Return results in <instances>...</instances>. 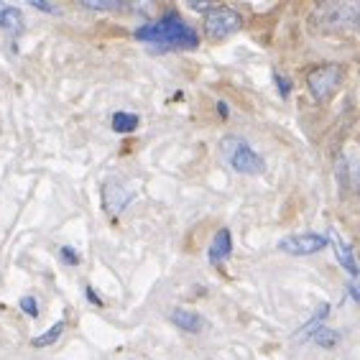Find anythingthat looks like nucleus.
Instances as JSON below:
<instances>
[{
	"instance_id": "1",
	"label": "nucleus",
	"mask_w": 360,
	"mask_h": 360,
	"mask_svg": "<svg viewBox=\"0 0 360 360\" xmlns=\"http://www.w3.org/2000/svg\"><path fill=\"white\" fill-rule=\"evenodd\" d=\"M138 41L159 46V49H197L199 36L197 31L187 26L177 11H166L159 21L143 23L133 31Z\"/></svg>"
},
{
	"instance_id": "2",
	"label": "nucleus",
	"mask_w": 360,
	"mask_h": 360,
	"mask_svg": "<svg viewBox=\"0 0 360 360\" xmlns=\"http://www.w3.org/2000/svg\"><path fill=\"white\" fill-rule=\"evenodd\" d=\"M342 77L345 72L340 64H322V67H314L307 77V87H309V95L317 102H330L335 95H338L340 85H342Z\"/></svg>"
},
{
	"instance_id": "3",
	"label": "nucleus",
	"mask_w": 360,
	"mask_h": 360,
	"mask_svg": "<svg viewBox=\"0 0 360 360\" xmlns=\"http://www.w3.org/2000/svg\"><path fill=\"white\" fill-rule=\"evenodd\" d=\"M243 26V15L230 6H212L205 15V36L210 41H222Z\"/></svg>"
},
{
	"instance_id": "4",
	"label": "nucleus",
	"mask_w": 360,
	"mask_h": 360,
	"mask_svg": "<svg viewBox=\"0 0 360 360\" xmlns=\"http://www.w3.org/2000/svg\"><path fill=\"white\" fill-rule=\"evenodd\" d=\"M222 151H225L227 161H230V166H233L238 174H261L263 171V159L258 154H255L251 146H248L243 138H225V143H222Z\"/></svg>"
},
{
	"instance_id": "5",
	"label": "nucleus",
	"mask_w": 360,
	"mask_h": 360,
	"mask_svg": "<svg viewBox=\"0 0 360 360\" xmlns=\"http://www.w3.org/2000/svg\"><path fill=\"white\" fill-rule=\"evenodd\" d=\"M327 248V235L319 233H302V235H289L279 243V251L289 255H312L319 253Z\"/></svg>"
},
{
	"instance_id": "6",
	"label": "nucleus",
	"mask_w": 360,
	"mask_h": 360,
	"mask_svg": "<svg viewBox=\"0 0 360 360\" xmlns=\"http://www.w3.org/2000/svg\"><path fill=\"white\" fill-rule=\"evenodd\" d=\"M360 15L358 3H335V6H325L319 11V18H327L332 21V29H347V26H355Z\"/></svg>"
},
{
	"instance_id": "7",
	"label": "nucleus",
	"mask_w": 360,
	"mask_h": 360,
	"mask_svg": "<svg viewBox=\"0 0 360 360\" xmlns=\"http://www.w3.org/2000/svg\"><path fill=\"white\" fill-rule=\"evenodd\" d=\"M133 199V192L126 189L120 182H107L105 187H102V205H105V210L113 215V218H118L120 212L126 210V205Z\"/></svg>"
},
{
	"instance_id": "8",
	"label": "nucleus",
	"mask_w": 360,
	"mask_h": 360,
	"mask_svg": "<svg viewBox=\"0 0 360 360\" xmlns=\"http://www.w3.org/2000/svg\"><path fill=\"white\" fill-rule=\"evenodd\" d=\"M230 253H233V235H230V230L227 227H222V230H218V235L212 238V246H210V263H222L230 258Z\"/></svg>"
},
{
	"instance_id": "9",
	"label": "nucleus",
	"mask_w": 360,
	"mask_h": 360,
	"mask_svg": "<svg viewBox=\"0 0 360 360\" xmlns=\"http://www.w3.org/2000/svg\"><path fill=\"white\" fill-rule=\"evenodd\" d=\"M169 319L179 327V330L192 332V335H197V332L205 330V319H202V314H197V312H192V309H174L169 314Z\"/></svg>"
},
{
	"instance_id": "10",
	"label": "nucleus",
	"mask_w": 360,
	"mask_h": 360,
	"mask_svg": "<svg viewBox=\"0 0 360 360\" xmlns=\"http://www.w3.org/2000/svg\"><path fill=\"white\" fill-rule=\"evenodd\" d=\"M327 243H332V248H335V255H338L340 266H342L350 276H358V263H355L353 248L347 246L345 240H340L335 233L327 235Z\"/></svg>"
},
{
	"instance_id": "11",
	"label": "nucleus",
	"mask_w": 360,
	"mask_h": 360,
	"mask_svg": "<svg viewBox=\"0 0 360 360\" xmlns=\"http://www.w3.org/2000/svg\"><path fill=\"white\" fill-rule=\"evenodd\" d=\"M23 15H21V11L18 8H13V6H0V29L3 31H8V34H13V36H18L23 31Z\"/></svg>"
},
{
	"instance_id": "12",
	"label": "nucleus",
	"mask_w": 360,
	"mask_h": 360,
	"mask_svg": "<svg viewBox=\"0 0 360 360\" xmlns=\"http://www.w3.org/2000/svg\"><path fill=\"white\" fill-rule=\"evenodd\" d=\"M64 327H67V322H64V319H59L57 325H51L49 330L44 332V335H39V338L31 340V347H51L64 335Z\"/></svg>"
},
{
	"instance_id": "13",
	"label": "nucleus",
	"mask_w": 360,
	"mask_h": 360,
	"mask_svg": "<svg viewBox=\"0 0 360 360\" xmlns=\"http://www.w3.org/2000/svg\"><path fill=\"white\" fill-rule=\"evenodd\" d=\"M138 123H141V118L133 113H115L113 120H110L115 133H133L135 128H138Z\"/></svg>"
},
{
	"instance_id": "14",
	"label": "nucleus",
	"mask_w": 360,
	"mask_h": 360,
	"mask_svg": "<svg viewBox=\"0 0 360 360\" xmlns=\"http://www.w3.org/2000/svg\"><path fill=\"white\" fill-rule=\"evenodd\" d=\"M314 340H317L319 347H325V350H332V347L340 342V332L332 330V327H319L317 332H314Z\"/></svg>"
},
{
	"instance_id": "15",
	"label": "nucleus",
	"mask_w": 360,
	"mask_h": 360,
	"mask_svg": "<svg viewBox=\"0 0 360 360\" xmlns=\"http://www.w3.org/2000/svg\"><path fill=\"white\" fill-rule=\"evenodd\" d=\"M18 304H21V309L26 317H31V319L39 317V302H36V297H21Z\"/></svg>"
},
{
	"instance_id": "16",
	"label": "nucleus",
	"mask_w": 360,
	"mask_h": 360,
	"mask_svg": "<svg viewBox=\"0 0 360 360\" xmlns=\"http://www.w3.org/2000/svg\"><path fill=\"white\" fill-rule=\"evenodd\" d=\"M59 255H62V258H64L67 263H69V266H79V253L74 251V248L62 246V248H59Z\"/></svg>"
},
{
	"instance_id": "17",
	"label": "nucleus",
	"mask_w": 360,
	"mask_h": 360,
	"mask_svg": "<svg viewBox=\"0 0 360 360\" xmlns=\"http://www.w3.org/2000/svg\"><path fill=\"white\" fill-rule=\"evenodd\" d=\"M274 79H276V87H279V92H281V98L286 100L289 98V92H291V82L284 74H274Z\"/></svg>"
},
{
	"instance_id": "18",
	"label": "nucleus",
	"mask_w": 360,
	"mask_h": 360,
	"mask_svg": "<svg viewBox=\"0 0 360 360\" xmlns=\"http://www.w3.org/2000/svg\"><path fill=\"white\" fill-rule=\"evenodd\" d=\"M85 297L90 304H95V307H105V302H102V297H100L98 291L92 289V286H85Z\"/></svg>"
},
{
	"instance_id": "19",
	"label": "nucleus",
	"mask_w": 360,
	"mask_h": 360,
	"mask_svg": "<svg viewBox=\"0 0 360 360\" xmlns=\"http://www.w3.org/2000/svg\"><path fill=\"white\" fill-rule=\"evenodd\" d=\"M31 8H39V11H44V13H57V8L49 6V3H44V0H29Z\"/></svg>"
},
{
	"instance_id": "20",
	"label": "nucleus",
	"mask_w": 360,
	"mask_h": 360,
	"mask_svg": "<svg viewBox=\"0 0 360 360\" xmlns=\"http://www.w3.org/2000/svg\"><path fill=\"white\" fill-rule=\"evenodd\" d=\"M218 113H220V118H222V120H225L227 115H230V110H227V105L222 102V100H218Z\"/></svg>"
},
{
	"instance_id": "21",
	"label": "nucleus",
	"mask_w": 360,
	"mask_h": 360,
	"mask_svg": "<svg viewBox=\"0 0 360 360\" xmlns=\"http://www.w3.org/2000/svg\"><path fill=\"white\" fill-rule=\"evenodd\" d=\"M347 291H350V297H353V302H360V294H358V289H355V284H353V281L347 284Z\"/></svg>"
}]
</instances>
